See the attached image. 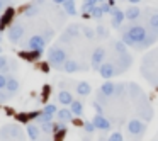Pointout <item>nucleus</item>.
<instances>
[{
	"label": "nucleus",
	"instance_id": "a878e982",
	"mask_svg": "<svg viewBox=\"0 0 158 141\" xmlns=\"http://www.w3.org/2000/svg\"><path fill=\"white\" fill-rule=\"evenodd\" d=\"M48 122H53V116H49V114H44V112H41L39 114V117L36 119V124H48Z\"/></svg>",
	"mask_w": 158,
	"mask_h": 141
},
{
	"label": "nucleus",
	"instance_id": "6ab92c4d",
	"mask_svg": "<svg viewBox=\"0 0 158 141\" xmlns=\"http://www.w3.org/2000/svg\"><path fill=\"white\" fill-rule=\"evenodd\" d=\"M63 70H65L66 73H75V72H78L80 70V65L75 61V60H66L65 61V65H63Z\"/></svg>",
	"mask_w": 158,
	"mask_h": 141
},
{
	"label": "nucleus",
	"instance_id": "f3484780",
	"mask_svg": "<svg viewBox=\"0 0 158 141\" xmlns=\"http://www.w3.org/2000/svg\"><path fill=\"white\" fill-rule=\"evenodd\" d=\"M19 87H21L19 80L14 78V77H9V78H7V85H5V90H7L9 93H15L19 90Z\"/></svg>",
	"mask_w": 158,
	"mask_h": 141
},
{
	"label": "nucleus",
	"instance_id": "de8ad7c7",
	"mask_svg": "<svg viewBox=\"0 0 158 141\" xmlns=\"http://www.w3.org/2000/svg\"><path fill=\"white\" fill-rule=\"evenodd\" d=\"M53 2H55V4H60V5H61L63 2H65V0H53Z\"/></svg>",
	"mask_w": 158,
	"mask_h": 141
},
{
	"label": "nucleus",
	"instance_id": "a18cd8bd",
	"mask_svg": "<svg viewBox=\"0 0 158 141\" xmlns=\"http://www.w3.org/2000/svg\"><path fill=\"white\" fill-rule=\"evenodd\" d=\"M4 9H5V4H4V2H2V0H0V12L4 10Z\"/></svg>",
	"mask_w": 158,
	"mask_h": 141
},
{
	"label": "nucleus",
	"instance_id": "79ce46f5",
	"mask_svg": "<svg viewBox=\"0 0 158 141\" xmlns=\"http://www.w3.org/2000/svg\"><path fill=\"white\" fill-rule=\"evenodd\" d=\"M9 95H10V93H9L7 90H5V92H2V90H0V102H5V100L9 99Z\"/></svg>",
	"mask_w": 158,
	"mask_h": 141
},
{
	"label": "nucleus",
	"instance_id": "c756f323",
	"mask_svg": "<svg viewBox=\"0 0 158 141\" xmlns=\"http://www.w3.org/2000/svg\"><path fill=\"white\" fill-rule=\"evenodd\" d=\"M121 41H123V43H124V44H126V46H136V43H134L133 39L129 38V34H127L126 31L123 32V38H121Z\"/></svg>",
	"mask_w": 158,
	"mask_h": 141
},
{
	"label": "nucleus",
	"instance_id": "bb28decb",
	"mask_svg": "<svg viewBox=\"0 0 158 141\" xmlns=\"http://www.w3.org/2000/svg\"><path fill=\"white\" fill-rule=\"evenodd\" d=\"M66 34H68L70 36V38H77V36H78L80 34V27H78V26H77V24H72V26H68V29H66Z\"/></svg>",
	"mask_w": 158,
	"mask_h": 141
},
{
	"label": "nucleus",
	"instance_id": "1a4fd4ad",
	"mask_svg": "<svg viewBox=\"0 0 158 141\" xmlns=\"http://www.w3.org/2000/svg\"><path fill=\"white\" fill-rule=\"evenodd\" d=\"M92 122L95 124V127H97V129H100V131H109L110 129L109 119H106L102 114H95V116H94V119H92Z\"/></svg>",
	"mask_w": 158,
	"mask_h": 141
},
{
	"label": "nucleus",
	"instance_id": "37998d69",
	"mask_svg": "<svg viewBox=\"0 0 158 141\" xmlns=\"http://www.w3.org/2000/svg\"><path fill=\"white\" fill-rule=\"evenodd\" d=\"M51 38H53V29L49 27V29H46V32H44V39H46V41H49Z\"/></svg>",
	"mask_w": 158,
	"mask_h": 141
},
{
	"label": "nucleus",
	"instance_id": "e433bc0d",
	"mask_svg": "<svg viewBox=\"0 0 158 141\" xmlns=\"http://www.w3.org/2000/svg\"><path fill=\"white\" fill-rule=\"evenodd\" d=\"M5 85H7V75L0 73V90H5Z\"/></svg>",
	"mask_w": 158,
	"mask_h": 141
},
{
	"label": "nucleus",
	"instance_id": "5701e85b",
	"mask_svg": "<svg viewBox=\"0 0 158 141\" xmlns=\"http://www.w3.org/2000/svg\"><path fill=\"white\" fill-rule=\"evenodd\" d=\"M102 15H104V12H102V7L100 5H94L92 9L89 10V17H92V19H102Z\"/></svg>",
	"mask_w": 158,
	"mask_h": 141
},
{
	"label": "nucleus",
	"instance_id": "dca6fc26",
	"mask_svg": "<svg viewBox=\"0 0 158 141\" xmlns=\"http://www.w3.org/2000/svg\"><path fill=\"white\" fill-rule=\"evenodd\" d=\"M100 92L104 93L106 97H112L114 93H116V83H112V82H104V85L100 87Z\"/></svg>",
	"mask_w": 158,
	"mask_h": 141
},
{
	"label": "nucleus",
	"instance_id": "09e8293b",
	"mask_svg": "<svg viewBox=\"0 0 158 141\" xmlns=\"http://www.w3.org/2000/svg\"><path fill=\"white\" fill-rule=\"evenodd\" d=\"M104 2H107V0H97V4H104Z\"/></svg>",
	"mask_w": 158,
	"mask_h": 141
},
{
	"label": "nucleus",
	"instance_id": "f8f14e48",
	"mask_svg": "<svg viewBox=\"0 0 158 141\" xmlns=\"http://www.w3.org/2000/svg\"><path fill=\"white\" fill-rule=\"evenodd\" d=\"M124 15H126L127 21H136V19H139L141 10H139V7H136V5H129V7L126 9V12H124Z\"/></svg>",
	"mask_w": 158,
	"mask_h": 141
},
{
	"label": "nucleus",
	"instance_id": "423d86ee",
	"mask_svg": "<svg viewBox=\"0 0 158 141\" xmlns=\"http://www.w3.org/2000/svg\"><path fill=\"white\" fill-rule=\"evenodd\" d=\"M22 36H24V26H22V24H12V26H9V34H7L9 41L19 43L22 39Z\"/></svg>",
	"mask_w": 158,
	"mask_h": 141
},
{
	"label": "nucleus",
	"instance_id": "7c9ffc66",
	"mask_svg": "<svg viewBox=\"0 0 158 141\" xmlns=\"http://www.w3.org/2000/svg\"><path fill=\"white\" fill-rule=\"evenodd\" d=\"M83 36L89 38V39H92V38H95V36H97V32L94 31L92 27H87V26H85V27H83Z\"/></svg>",
	"mask_w": 158,
	"mask_h": 141
},
{
	"label": "nucleus",
	"instance_id": "39448f33",
	"mask_svg": "<svg viewBox=\"0 0 158 141\" xmlns=\"http://www.w3.org/2000/svg\"><path fill=\"white\" fill-rule=\"evenodd\" d=\"M104 58H106V49H104L102 46H99V48L94 49L92 56H90V65H92V68L99 70L100 66H102V63H104Z\"/></svg>",
	"mask_w": 158,
	"mask_h": 141
},
{
	"label": "nucleus",
	"instance_id": "cd10ccee",
	"mask_svg": "<svg viewBox=\"0 0 158 141\" xmlns=\"http://www.w3.org/2000/svg\"><path fill=\"white\" fill-rule=\"evenodd\" d=\"M94 5H97V0H83L82 12H83V14H89V10L94 7Z\"/></svg>",
	"mask_w": 158,
	"mask_h": 141
},
{
	"label": "nucleus",
	"instance_id": "9d476101",
	"mask_svg": "<svg viewBox=\"0 0 158 141\" xmlns=\"http://www.w3.org/2000/svg\"><path fill=\"white\" fill-rule=\"evenodd\" d=\"M112 21H110V24H112V27H121L123 26V22H124V19H126V15H124V12L121 10V9H116L114 7V10H112Z\"/></svg>",
	"mask_w": 158,
	"mask_h": 141
},
{
	"label": "nucleus",
	"instance_id": "0eeeda50",
	"mask_svg": "<svg viewBox=\"0 0 158 141\" xmlns=\"http://www.w3.org/2000/svg\"><path fill=\"white\" fill-rule=\"evenodd\" d=\"M127 131H129V134L139 136V134H143L144 131H146V124L139 119H131L129 122H127Z\"/></svg>",
	"mask_w": 158,
	"mask_h": 141
},
{
	"label": "nucleus",
	"instance_id": "49530a36",
	"mask_svg": "<svg viewBox=\"0 0 158 141\" xmlns=\"http://www.w3.org/2000/svg\"><path fill=\"white\" fill-rule=\"evenodd\" d=\"M127 2H129V4H139L141 0H127Z\"/></svg>",
	"mask_w": 158,
	"mask_h": 141
},
{
	"label": "nucleus",
	"instance_id": "c9c22d12",
	"mask_svg": "<svg viewBox=\"0 0 158 141\" xmlns=\"http://www.w3.org/2000/svg\"><path fill=\"white\" fill-rule=\"evenodd\" d=\"M7 65H9V60H7V56L0 55V72H4V68H7Z\"/></svg>",
	"mask_w": 158,
	"mask_h": 141
},
{
	"label": "nucleus",
	"instance_id": "2f4dec72",
	"mask_svg": "<svg viewBox=\"0 0 158 141\" xmlns=\"http://www.w3.org/2000/svg\"><path fill=\"white\" fill-rule=\"evenodd\" d=\"M83 129H85V133H90V134H92V133H95L97 127H95V124H94L92 121H89V122L83 124Z\"/></svg>",
	"mask_w": 158,
	"mask_h": 141
},
{
	"label": "nucleus",
	"instance_id": "8fccbe9b",
	"mask_svg": "<svg viewBox=\"0 0 158 141\" xmlns=\"http://www.w3.org/2000/svg\"><path fill=\"white\" fill-rule=\"evenodd\" d=\"M2 2H4L5 5H9V4H10V2H9V0H2Z\"/></svg>",
	"mask_w": 158,
	"mask_h": 141
},
{
	"label": "nucleus",
	"instance_id": "f03ea898",
	"mask_svg": "<svg viewBox=\"0 0 158 141\" xmlns=\"http://www.w3.org/2000/svg\"><path fill=\"white\" fill-rule=\"evenodd\" d=\"M126 32L129 34V38L133 39L136 44H141L148 36V31H146L144 26H129V27L126 29Z\"/></svg>",
	"mask_w": 158,
	"mask_h": 141
},
{
	"label": "nucleus",
	"instance_id": "72a5a7b5",
	"mask_svg": "<svg viewBox=\"0 0 158 141\" xmlns=\"http://www.w3.org/2000/svg\"><path fill=\"white\" fill-rule=\"evenodd\" d=\"M107 141H124V138H123V134L119 133V131H116V133H112L109 136V139Z\"/></svg>",
	"mask_w": 158,
	"mask_h": 141
},
{
	"label": "nucleus",
	"instance_id": "58836bf2",
	"mask_svg": "<svg viewBox=\"0 0 158 141\" xmlns=\"http://www.w3.org/2000/svg\"><path fill=\"white\" fill-rule=\"evenodd\" d=\"M34 14H38V7H36V4L26 10V15H27V17H31V15H34Z\"/></svg>",
	"mask_w": 158,
	"mask_h": 141
},
{
	"label": "nucleus",
	"instance_id": "a211bd4d",
	"mask_svg": "<svg viewBox=\"0 0 158 141\" xmlns=\"http://www.w3.org/2000/svg\"><path fill=\"white\" fill-rule=\"evenodd\" d=\"M90 92H92V85H90L89 82L77 83V93H78V95H90Z\"/></svg>",
	"mask_w": 158,
	"mask_h": 141
},
{
	"label": "nucleus",
	"instance_id": "20e7f679",
	"mask_svg": "<svg viewBox=\"0 0 158 141\" xmlns=\"http://www.w3.org/2000/svg\"><path fill=\"white\" fill-rule=\"evenodd\" d=\"M46 39H44V36H41V34H34V36H31L29 38V41H27V48H29V51H38V53H43L44 51V48H46Z\"/></svg>",
	"mask_w": 158,
	"mask_h": 141
},
{
	"label": "nucleus",
	"instance_id": "9b49d317",
	"mask_svg": "<svg viewBox=\"0 0 158 141\" xmlns=\"http://www.w3.org/2000/svg\"><path fill=\"white\" fill-rule=\"evenodd\" d=\"M56 117H58L60 122H70V121L73 119V114H72V110H70V107H63V109H60L58 112H56Z\"/></svg>",
	"mask_w": 158,
	"mask_h": 141
},
{
	"label": "nucleus",
	"instance_id": "603ef678",
	"mask_svg": "<svg viewBox=\"0 0 158 141\" xmlns=\"http://www.w3.org/2000/svg\"><path fill=\"white\" fill-rule=\"evenodd\" d=\"M0 41H2V34H0Z\"/></svg>",
	"mask_w": 158,
	"mask_h": 141
},
{
	"label": "nucleus",
	"instance_id": "393cba45",
	"mask_svg": "<svg viewBox=\"0 0 158 141\" xmlns=\"http://www.w3.org/2000/svg\"><path fill=\"white\" fill-rule=\"evenodd\" d=\"M114 49H116L117 55H127V46L123 41H116L114 43Z\"/></svg>",
	"mask_w": 158,
	"mask_h": 141
},
{
	"label": "nucleus",
	"instance_id": "7ed1b4c3",
	"mask_svg": "<svg viewBox=\"0 0 158 141\" xmlns=\"http://www.w3.org/2000/svg\"><path fill=\"white\" fill-rule=\"evenodd\" d=\"M0 136L5 138V139H10V141H22V129L19 126H15V124H12V126H5L4 129L0 131Z\"/></svg>",
	"mask_w": 158,
	"mask_h": 141
},
{
	"label": "nucleus",
	"instance_id": "473e14b6",
	"mask_svg": "<svg viewBox=\"0 0 158 141\" xmlns=\"http://www.w3.org/2000/svg\"><path fill=\"white\" fill-rule=\"evenodd\" d=\"M100 7H102V12L104 14H112L114 7L109 4V2H104V4H100Z\"/></svg>",
	"mask_w": 158,
	"mask_h": 141
},
{
	"label": "nucleus",
	"instance_id": "c03bdc74",
	"mask_svg": "<svg viewBox=\"0 0 158 141\" xmlns=\"http://www.w3.org/2000/svg\"><path fill=\"white\" fill-rule=\"evenodd\" d=\"M94 107H95V110H97V114H102V106H100L99 102H94Z\"/></svg>",
	"mask_w": 158,
	"mask_h": 141
},
{
	"label": "nucleus",
	"instance_id": "4be33fe9",
	"mask_svg": "<svg viewBox=\"0 0 158 141\" xmlns=\"http://www.w3.org/2000/svg\"><path fill=\"white\" fill-rule=\"evenodd\" d=\"M70 110H72V114L73 116H82L83 114V104L80 102V100H73L72 102V106H70Z\"/></svg>",
	"mask_w": 158,
	"mask_h": 141
},
{
	"label": "nucleus",
	"instance_id": "a19ab883",
	"mask_svg": "<svg viewBox=\"0 0 158 141\" xmlns=\"http://www.w3.org/2000/svg\"><path fill=\"white\" fill-rule=\"evenodd\" d=\"M123 93H124V85H121V83H119V85H117V83H116V93H114V95L121 97V95H123Z\"/></svg>",
	"mask_w": 158,
	"mask_h": 141
},
{
	"label": "nucleus",
	"instance_id": "2eb2a0df",
	"mask_svg": "<svg viewBox=\"0 0 158 141\" xmlns=\"http://www.w3.org/2000/svg\"><path fill=\"white\" fill-rule=\"evenodd\" d=\"M12 19H14V9L9 7L7 10H5V14H4V17H2V21H0V32L4 31L7 24H10Z\"/></svg>",
	"mask_w": 158,
	"mask_h": 141
},
{
	"label": "nucleus",
	"instance_id": "ddd939ff",
	"mask_svg": "<svg viewBox=\"0 0 158 141\" xmlns=\"http://www.w3.org/2000/svg\"><path fill=\"white\" fill-rule=\"evenodd\" d=\"M119 56H121V58H117V73L127 70V66L133 63V60H131L127 55H119Z\"/></svg>",
	"mask_w": 158,
	"mask_h": 141
},
{
	"label": "nucleus",
	"instance_id": "b1692460",
	"mask_svg": "<svg viewBox=\"0 0 158 141\" xmlns=\"http://www.w3.org/2000/svg\"><path fill=\"white\" fill-rule=\"evenodd\" d=\"M148 26H150L151 31H158V12H153L148 17Z\"/></svg>",
	"mask_w": 158,
	"mask_h": 141
},
{
	"label": "nucleus",
	"instance_id": "412c9836",
	"mask_svg": "<svg viewBox=\"0 0 158 141\" xmlns=\"http://www.w3.org/2000/svg\"><path fill=\"white\" fill-rule=\"evenodd\" d=\"M63 10L68 15H77V7H75V0H65L63 2Z\"/></svg>",
	"mask_w": 158,
	"mask_h": 141
},
{
	"label": "nucleus",
	"instance_id": "f704fd0d",
	"mask_svg": "<svg viewBox=\"0 0 158 141\" xmlns=\"http://www.w3.org/2000/svg\"><path fill=\"white\" fill-rule=\"evenodd\" d=\"M97 36H100V38H107V36H109V31H107V27H104V26H99V27H97Z\"/></svg>",
	"mask_w": 158,
	"mask_h": 141
},
{
	"label": "nucleus",
	"instance_id": "aec40b11",
	"mask_svg": "<svg viewBox=\"0 0 158 141\" xmlns=\"http://www.w3.org/2000/svg\"><path fill=\"white\" fill-rule=\"evenodd\" d=\"M27 134L32 141H38L39 134H41V127L36 126V124H27Z\"/></svg>",
	"mask_w": 158,
	"mask_h": 141
},
{
	"label": "nucleus",
	"instance_id": "3c124183",
	"mask_svg": "<svg viewBox=\"0 0 158 141\" xmlns=\"http://www.w3.org/2000/svg\"><path fill=\"white\" fill-rule=\"evenodd\" d=\"M0 55H2V46H0Z\"/></svg>",
	"mask_w": 158,
	"mask_h": 141
},
{
	"label": "nucleus",
	"instance_id": "f257e3e1",
	"mask_svg": "<svg viewBox=\"0 0 158 141\" xmlns=\"http://www.w3.org/2000/svg\"><path fill=\"white\" fill-rule=\"evenodd\" d=\"M68 60V55H66V51L63 48H60V46H51L48 51V63L49 66H53V68H60V66L65 65V61Z\"/></svg>",
	"mask_w": 158,
	"mask_h": 141
},
{
	"label": "nucleus",
	"instance_id": "4468645a",
	"mask_svg": "<svg viewBox=\"0 0 158 141\" xmlns=\"http://www.w3.org/2000/svg\"><path fill=\"white\" fill-rule=\"evenodd\" d=\"M58 100H60V104H61L63 107H66V106L70 107V106H72V102H73L75 99L72 97V93H70V92H66V90H61V92L58 93Z\"/></svg>",
	"mask_w": 158,
	"mask_h": 141
},
{
	"label": "nucleus",
	"instance_id": "6e6552de",
	"mask_svg": "<svg viewBox=\"0 0 158 141\" xmlns=\"http://www.w3.org/2000/svg\"><path fill=\"white\" fill-rule=\"evenodd\" d=\"M99 73H100V77H102V78L110 80L114 75H117V68H116V65H114V63L106 61V63H102V66L99 68Z\"/></svg>",
	"mask_w": 158,
	"mask_h": 141
},
{
	"label": "nucleus",
	"instance_id": "c85d7f7f",
	"mask_svg": "<svg viewBox=\"0 0 158 141\" xmlns=\"http://www.w3.org/2000/svg\"><path fill=\"white\" fill-rule=\"evenodd\" d=\"M43 112H44V114H49V116H56L58 109H56V106H55V104H48V106H44Z\"/></svg>",
	"mask_w": 158,
	"mask_h": 141
},
{
	"label": "nucleus",
	"instance_id": "ea45409f",
	"mask_svg": "<svg viewBox=\"0 0 158 141\" xmlns=\"http://www.w3.org/2000/svg\"><path fill=\"white\" fill-rule=\"evenodd\" d=\"M127 90H129V93H133V95H136V93H139V89L136 87V83H131V85L127 87Z\"/></svg>",
	"mask_w": 158,
	"mask_h": 141
},
{
	"label": "nucleus",
	"instance_id": "4c0bfd02",
	"mask_svg": "<svg viewBox=\"0 0 158 141\" xmlns=\"http://www.w3.org/2000/svg\"><path fill=\"white\" fill-rule=\"evenodd\" d=\"M41 131L43 133H49V131H53V122H48V124H41Z\"/></svg>",
	"mask_w": 158,
	"mask_h": 141
}]
</instances>
